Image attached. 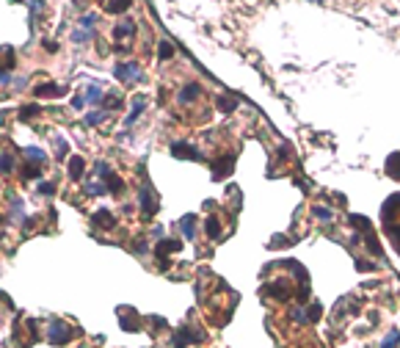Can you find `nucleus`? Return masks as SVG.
<instances>
[{
  "label": "nucleus",
  "instance_id": "f257e3e1",
  "mask_svg": "<svg viewBox=\"0 0 400 348\" xmlns=\"http://www.w3.org/2000/svg\"><path fill=\"white\" fill-rule=\"evenodd\" d=\"M69 337H72V329L66 326V323H61V320H53V323H50V332H47L50 346H66Z\"/></svg>",
  "mask_w": 400,
  "mask_h": 348
},
{
  "label": "nucleus",
  "instance_id": "f03ea898",
  "mask_svg": "<svg viewBox=\"0 0 400 348\" xmlns=\"http://www.w3.org/2000/svg\"><path fill=\"white\" fill-rule=\"evenodd\" d=\"M202 340H204V332H199V329H190L188 323H185V326L174 334V348H188L190 343H202Z\"/></svg>",
  "mask_w": 400,
  "mask_h": 348
},
{
  "label": "nucleus",
  "instance_id": "7ed1b4c3",
  "mask_svg": "<svg viewBox=\"0 0 400 348\" xmlns=\"http://www.w3.org/2000/svg\"><path fill=\"white\" fill-rule=\"evenodd\" d=\"M113 75H116V80H122V83H133V80H138V77H141V67L135 61L116 64V67H113Z\"/></svg>",
  "mask_w": 400,
  "mask_h": 348
},
{
  "label": "nucleus",
  "instance_id": "20e7f679",
  "mask_svg": "<svg viewBox=\"0 0 400 348\" xmlns=\"http://www.w3.org/2000/svg\"><path fill=\"white\" fill-rule=\"evenodd\" d=\"M138 202H141V213H144V218H152L154 213H157V202H154L152 188H149V185H144V188L138 191Z\"/></svg>",
  "mask_w": 400,
  "mask_h": 348
},
{
  "label": "nucleus",
  "instance_id": "39448f33",
  "mask_svg": "<svg viewBox=\"0 0 400 348\" xmlns=\"http://www.w3.org/2000/svg\"><path fill=\"white\" fill-rule=\"evenodd\" d=\"M174 158H185V160H202V152H199L193 144H185V141H174L169 149Z\"/></svg>",
  "mask_w": 400,
  "mask_h": 348
},
{
  "label": "nucleus",
  "instance_id": "423d86ee",
  "mask_svg": "<svg viewBox=\"0 0 400 348\" xmlns=\"http://www.w3.org/2000/svg\"><path fill=\"white\" fill-rule=\"evenodd\" d=\"M232 166H235V158H232V155H226V158H218L215 163H213V180H224V177H229V174H232Z\"/></svg>",
  "mask_w": 400,
  "mask_h": 348
},
{
  "label": "nucleus",
  "instance_id": "0eeeda50",
  "mask_svg": "<svg viewBox=\"0 0 400 348\" xmlns=\"http://www.w3.org/2000/svg\"><path fill=\"white\" fill-rule=\"evenodd\" d=\"M92 224H94V227H99V230H113L116 216H113L111 210H97V213H92Z\"/></svg>",
  "mask_w": 400,
  "mask_h": 348
},
{
  "label": "nucleus",
  "instance_id": "6e6552de",
  "mask_svg": "<svg viewBox=\"0 0 400 348\" xmlns=\"http://www.w3.org/2000/svg\"><path fill=\"white\" fill-rule=\"evenodd\" d=\"M86 172V160L80 158V155H72L69 160H66V174H69V180H80Z\"/></svg>",
  "mask_w": 400,
  "mask_h": 348
},
{
  "label": "nucleus",
  "instance_id": "1a4fd4ad",
  "mask_svg": "<svg viewBox=\"0 0 400 348\" xmlns=\"http://www.w3.org/2000/svg\"><path fill=\"white\" fill-rule=\"evenodd\" d=\"M395 210H400V194L389 196V199H386V202H384V208H381V213H384L386 224H389V221H392L395 216H398V213H395Z\"/></svg>",
  "mask_w": 400,
  "mask_h": 348
},
{
  "label": "nucleus",
  "instance_id": "9d476101",
  "mask_svg": "<svg viewBox=\"0 0 400 348\" xmlns=\"http://www.w3.org/2000/svg\"><path fill=\"white\" fill-rule=\"evenodd\" d=\"M183 249V244H180V241H157V246H154V254H157V257H166V254H169V251H180Z\"/></svg>",
  "mask_w": 400,
  "mask_h": 348
},
{
  "label": "nucleus",
  "instance_id": "9b49d317",
  "mask_svg": "<svg viewBox=\"0 0 400 348\" xmlns=\"http://www.w3.org/2000/svg\"><path fill=\"white\" fill-rule=\"evenodd\" d=\"M127 36H135V22L133 20H127V22H122V25L113 28V39H116V42H122Z\"/></svg>",
  "mask_w": 400,
  "mask_h": 348
},
{
  "label": "nucleus",
  "instance_id": "f8f14e48",
  "mask_svg": "<svg viewBox=\"0 0 400 348\" xmlns=\"http://www.w3.org/2000/svg\"><path fill=\"white\" fill-rule=\"evenodd\" d=\"M199 94H202V86H199V83H188V86H183V91H180V103L188 105V103H193Z\"/></svg>",
  "mask_w": 400,
  "mask_h": 348
},
{
  "label": "nucleus",
  "instance_id": "ddd939ff",
  "mask_svg": "<svg viewBox=\"0 0 400 348\" xmlns=\"http://www.w3.org/2000/svg\"><path fill=\"white\" fill-rule=\"evenodd\" d=\"M144 108H147V97H133V111H130V116L124 119V125H127V127L133 125L135 119L144 113Z\"/></svg>",
  "mask_w": 400,
  "mask_h": 348
},
{
  "label": "nucleus",
  "instance_id": "4468645a",
  "mask_svg": "<svg viewBox=\"0 0 400 348\" xmlns=\"http://www.w3.org/2000/svg\"><path fill=\"white\" fill-rule=\"evenodd\" d=\"M63 89L58 83H42V86H36V97H61Z\"/></svg>",
  "mask_w": 400,
  "mask_h": 348
},
{
  "label": "nucleus",
  "instance_id": "2eb2a0df",
  "mask_svg": "<svg viewBox=\"0 0 400 348\" xmlns=\"http://www.w3.org/2000/svg\"><path fill=\"white\" fill-rule=\"evenodd\" d=\"M386 174H389L392 180H400V152H392L386 158Z\"/></svg>",
  "mask_w": 400,
  "mask_h": 348
},
{
  "label": "nucleus",
  "instance_id": "dca6fc26",
  "mask_svg": "<svg viewBox=\"0 0 400 348\" xmlns=\"http://www.w3.org/2000/svg\"><path fill=\"white\" fill-rule=\"evenodd\" d=\"M25 158H28V163H47V152L44 149H39V146H25Z\"/></svg>",
  "mask_w": 400,
  "mask_h": 348
},
{
  "label": "nucleus",
  "instance_id": "f3484780",
  "mask_svg": "<svg viewBox=\"0 0 400 348\" xmlns=\"http://www.w3.org/2000/svg\"><path fill=\"white\" fill-rule=\"evenodd\" d=\"M180 230H183L185 238H193V235H196V216H193V213H188V216L180 221Z\"/></svg>",
  "mask_w": 400,
  "mask_h": 348
},
{
  "label": "nucleus",
  "instance_id": "a211bd4d",
  "mask_svg": "<svg viewBox=\"0 0 400 348\" xmlns=\"http://www.w3.org/2000/svg\"><path fill=\"white\" fill-rule=\"evenodd\" d=\"M17 64V58H14V50L11 47H0V70H11V67H14Z\"/></svg>",
  "mask_w": 400,
  "mask_h": 348
},
{
  "label": "nucleus",
  "instance_id": "6ab92c4d",
  "mask_svg": "<svg viewBox=\"0 0 400 348\" xmlns=\"http://www.w3.org/2000/svg\"><path fill=\"white\" fill-rule=\"evenodd\" d=\"M215 103H218V111H224V113H232L235 108H238V100L232 97V94H221Z\"/></svg>",
  "mask_w": 400,
  "mask_h": 348
},
{
  "label": "nucleus",
  "instance_id": "aec40b11",
  "mask_svg": "<svg viewBox=\"0 0 400 348\" xmlns=\"http://www.w3.org/2000/svg\"><path fill=\"white\" fill-rule=\"evenodd\" d=\"M86 103H89V105H99V103H102V89H99V86L97 83H92V86H89V89H86Z\"/></svg>",
  "mask_w": 400,
  "mask_h": 348
},
{
  "label": "nucleus",
  "instance_id": "412c9836",
  "mask_svg": "<svg viewBox=\"0 0 400 348\" xmlns=\"http://www.w3.org/2000/svg\"><path fill=\"white\" fill-rule=\"evenodd\" d=\"M14 169H17L14 155H11V152H0V174H11Z\"/></svg>",
  "mask_w": 400,
  "mask_h": 348
},
{
  "label": "nucleus",
  "instance_id": "4be33fe9",
  "mask_svg": "<svg viewBox=\"0 0 400 348\" xmlns=\"http://www.w3.org/2000/svg\"><path fill=\"white\" fill-rule=\"evenodd\" d=\"M204 230H207V235H210L213 241H218V238H221V221H218L215 216H210L207 224H204Z\"/></svg>",
  "mask_w": 400,
  "mask_h": 348
},
{
  "label": "nucleus",
  "instance_id": "5701e85b",
  "mask_svg": "<svg viewBox=\"0 0 400 348\" xmlns=\"http://www.w3.org/2000/svg\"><path fill=\"white\" fill-rule=\"evenodd\" d=\"M20 174H22V180H39V177H42V169L36 166V163H25Z\"/></svg>",
  "mask_w": 400,
  "mask_h": 348
},
{
  "label": "nucleus",
  "instance_id": "b1692460",
  "mask_svg": "<svg viewBox=\"0 0 400 348\" xmlns=\"http://www.w3.org/2000/svg\"><path fill=\"white\" fill-rule=\"evenodd\" d=\"M39 113H42V105H22L20 108V119L22 122H25V119H33V116H39Z\"/></svg>",
  "mask_w": 400,
  "mask_h": 348
},
{
  "label": "nucleus",
  "instance_id": "393cba45",
  "mask_svg": "<svg viewBox=\"0 0 400 348\" xmlns=\"http://www.w3.org/2000/svg\"><path fill=\"white\" fill-rule=\"evenodd\" d=\"M11 218H14V221H20V224L28 221V218L22 216V199H17V196L11 199Z\"/></svg>",
  "mask_w": 400,
  "mask_h": 348
},
{
  "label": "nucleus",
  "instance_id": "a878e982",
  "mask_svg": "<svg viewBox=\"0 0 400 348\" xmlns=\"http://www.w3.org/2000/svg\"><path fill=\"white\" fill-rule=\"evenodd\" d=\"M105 188L111 191V194H122V188H124V182H122V177H116V174H111L105 180Z\"/></svg>",
  "mask_w": 400,
  "mask_h": 348
},
{
  "label": "nucleus",
  "instance_id": "bb28decb",
  "mask_svg": "<svg viewBox=\"0 0 400 348\" xmlns=\"http://www.w3.org/2000/svg\"><path fill=\"white\" fill-rule=\"evenodd\" d=\"M105 116H108L105 111H92V113H89V116H86V122H83V125L94 127V125H99V122H102V119H105Z\"/></svg>",
  "mask_w": 400,
  "mask_h": 348
},
{
  "label": "nucleus",
  "instance_id": "cd10ccee",
  "mask_svg": "<svg viewBox=\"0 0 400 348\" xmlns=\"http://www.w3.org/2000/svg\"><path fill=\"white\" fill-rule=\"evenodd\" d=\"M116 108H122V97H119V94H108V97H105V113L116 111Z\"/></svg>",
  "mask_w": 400,
  "mask_h": 348
},
{
  "label": "nucleus",
  "instance_id": "c85d7f7f",
  "mask_svg": "<svg viewBox=\"0 0 400 348\" xmlns=\"http://www.w3.org/2000/svg\"><path fill=\"white\" fill-rule=\"evenodd\" d=\"M86 194L99 196V194H108V188H105V182H89V185H86Z\"/></svg>",
  "mask_w": 400,
  "mask_h": 348
},
{
  "label": "nucleus",
  "instance_id": "c756f323",
  "mask_svg": "<svg viewBox=\"0 0 400 348\" xmlns=\"http://www.w3.org/2000/svg\"><path fill=\"white\" fill-rule=\"evenodd\" d=\"M157 56H160L163 61H169V58L174 56V47H171V44L166 42V39H163V42H160V47H157Z\"/></svg>",
  "mask_w": 400,
  "mask_h": 348
},
{
  "label": "nucleus",
  "instance_id": "7c9ffc66",
  "mask_svg": "<svg viewBox=\"0 0 400 348\" xmlns=\"http://www.w3.org/2000/svg\"><path fill=\"white\" fill-rule=\"evenodd\" d=\"M130 6H133V3H127V0H124V3H108V11H113V14H124V11H130Z\"/></svg>",
  "mask_w": 400,
  "mask_h": 348
},
{
  "label": "nucleus",
  "instance_id": "2f4dec72",
  "mask_svg": "<svg viewBox=\"0 0 400 348\" xmlns=\"http://www.w3.org/2000/svg\"><path fill=\"white\" fill-rule=\"evenodd\" d=\"M94 172H97V177H99L102 182L111 177V169H108V163H102V160H99V163H94Z\"/></svg>",
  "mask_w": 400,
  "mask_h": 348
},
{
  "label": "nucleus",
  "instance_id": "473e14b6",
  "mask_svg": "<svg viewBox=\"0 0 400 348\" xmlns=\"http://www.w3.org/2000/svg\"><path fill=\"white\" fill-rule=\"evenodd\" d=\"M36 191H39L42 196H53V194H56V182L44 180V182H39V188H36Z\"/></svg>",
  "mask_w": 400,
  "mask_h": 348
},
{
  "label": "nucleus",
  "instance_id": "72a5a7b5",
  "mask_svg": "<svg viewBox=\"0 0 400 348\" xmlns=\"http://www.w3.org/2000/svg\"><path fill=\"white\" fill-rule=\"evenodd\" d=\"M122 329H124V332H138V315H135V318H122Z\"/></svg>",
  "mask_w": 400,
  "mask_h": 348
},
{
  "label": "nucleus",
  "instance_id": "f704fd0d",
  "mask_svg": "<svg viewBox=\"0 0 400 348\" xmlns=\"http://www.w3.org/2000/svg\"><path fill=\"white\" fill-rule=\"evenodd\" d=\"M287 287H281V285H271L268 287V296H276V299H287Z\"/></svg>",
  "mask_w": 400,
  "mask_h": 348
},
{
  "label": "nucleus",
  "instance_id": "c9c22d12",
  "mask_svg": "<svg viewBox=\"0 0 400 348\" xmlns=\"http://www.w3.org/2000/svg\"><path fill=\"white\" fill-rule=\"evenodd\" d=\"M398 343H400V332H392L384 343H381V348H398Z\"/></svg>",
  "mask_w": 400,
  "mask_h": 348
},
{
  "label": "nucleus",
  "instance_id": "e433bc0d",
  "mask_svg": "<svg viewBox=\"0 0 400 348\" xmlns=\"http://www.w3.org/2000/svg\"><path fill=\"white\" fill-rule=\"evenodd\" d=\"M72 42H75V44H83V42H89V31H83V28H80V31H75V34H72Z\"/></svg>",
  "mask_w": 400,
  "mask_h": 348
},
{
  "label": "nucleus",
  "instance_id": "4c0bfd02",
  "mask_svg": "<svg viewBox=\"0 0 400 348\" xmlns=\"http://www.w3.org/2000/svg\"><path fill=\"white\" fill-rule=\"evenodd\" d=\"M80 25H83V31L94 28V25H97V14H86L83 20H80Z\"/></svg>",
  "mask_w": 400,
  "mask_h": 348
},
{
  "label": "nucleus",
  "instance_id": "58836bf2",
  "mask_svg": "<svg viewBox=\"0 0 400 348\" xmlns=\"http://www.w3.org/2000/svg\"><path fill=\"white\" fill-rule=\"evenodd\" d=\"M312 213H315L320 221H331V210H326V208H312Z\"/></svg>",
  "mask_w": 400,
  "mask_h": 348
},
{
  "label": "nucleus",
  "instance_id": "ea45409f",
  "mask_svg": "<svg viewBox=\"0 0 400 348\" xmlns=\"http://www.w3.org/2000/svg\"><path fill=\"white\" fill-rule=\"evenodd\" d=\"M367 249H370L372 254H378V257H381V246H378V241H375L372 235H367Z\"/></svg>",
  "mask_w": 400,
  "mask_h": 348
},
{
  "label": "nucleus",
  "instance_id": "a19ab883",
  "mask_svg": "<svg viewBox=\"0 0 400 348\" xmlns=\"http://www.w3.org/2000/svg\"><path fill=\"white\" fill-rule=\"evenodd\" d=\"M56 152H58V158H66V141L63 139H56Z\"/></svg>",
  "mask_w": 400,
  "mask_h": 348
},
{
  "label": "nucleus",
  "instance_id": "79ce46f5",
  "mask_svg": "<svg viewBox=\"0 0 400 348\" xmlns=\"http://www.w3.org/2000/svg\"><path fill=\"white\" fill-rule=\"evenodd\" d=\"M307 315H309V320H317V318H320V304H312Z\"/></svg>",
  "mask_w": 400,
  "mask_h": 348
},
{
  "label": "nucleus",
  "instance_id": "37998d69",
  "mask_svg": "<svg viewBox=\"0 0 400 348\" xmlns=\"http://www.w3.org/2000/svg\"><path fill=\"white\" fill-rule=\"evenodd\" d=\"M356 268H359V271H372L375 265H372V263H367V260H359V263H356Z\"/></svg>",
  "mask_w": 400,
  "mask_h": 348
},
{
  "label": "nucleus",
  "instance_id": "c03bdc74",
  "mask_svg": "<svg viewBox=\"0 0 400 348\" xmlns=\"http://www.w3.org/2000/svg\"><path fill=\"white\" fill-rule=\"evenodd\" d=\"M11 80H14V77L8 75L6 70H0V83H3V86H8V83H11Z\"/></svg>",
  "mask_w": 400,
  "mask_h": 348
},
{
  "label": "nucleus",
  "instance_id": "a18cd8bd",
  "mask_svg": "<svg viewBox=\"0 0 400 348\" xmlns=\"http://www.w3.org/2000/svg\"><path fill=\"white\" fill-rule=\"evenodd\" d=\"M83 105H86V100H83V97H72V108H75V111H80Z\"/></svg>",
  "mask_w": 400,
  "mask_h": 348
},
{
  "label": "nucleus",
  "instance_id": "49530a36",
  "mask_svg": "<svg viewBox=\"0 0 400 348\" xmlns=\"http://www.w3.org/2000/svg\"><path fill=\"white\" fill-rule=\"evenodd\" d=\"M25 86H28V80H25V77H14V89H25Z\"/></svg>",
  "mask_w": 400,
  "mask_h": 348
},
{
  "label": "nucleus",
  "instance_id": "de8ad7c7",
  "mask_svg": "<svg viewBox=\"0 0 400 348\" xmlns=\"http://www.w3.org/2000/svg\"><path fill=\"white\" fill-rule=\"evenodd\" d=\"M42 44H44V50H50V53H56V50H58V44L56 42H47V39H44Z\"/></svg>",
  "mask_w": 400,
  "mask_h": 348
},
{
  "label": "nucleus",
  "instance_id": "09e8293b",
  "mask_svg": "<svg viewBox=\"0 0 400 348\" xmlns=\"http://www.w3.org/2000/svg\"><path fill=\"white\" fill-rule=\"evenodd\" d=\"M169 265H171V263H169V260H166V257H163L160 263H157V268H160V271H169Z\"/></svg>",
  "mask_w": 400,
  "mask_h": 348
}]
</instances>
